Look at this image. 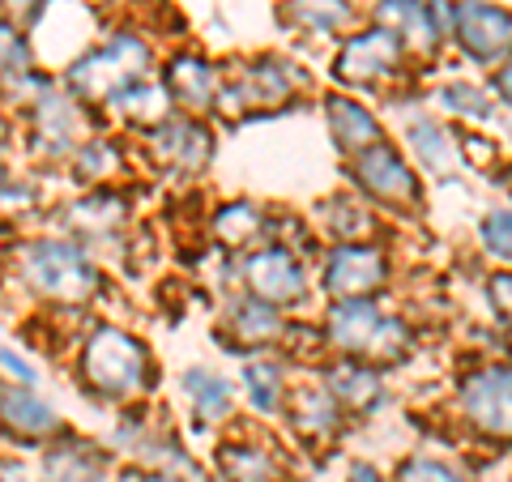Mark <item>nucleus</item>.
Wrapping results in <instances>:
<instances>
[{"label":"nucleus","mask_w":512,"mask_h":482,"mask_svg":"<svg viewBox=\"0 0 512 482\" xmlns=\"http://www.w3.org/2000/svg\"><path fill=\"white\" fill-rule=\"evenodd\" d=\"M47 5H52V0H0V18H9L13 26L30 30L47 13Z\"/></svg>","instance_id":"37"},{"label":"nucleus","mask_w":512,"mask_h":482,"mask_svg":"<svg viewBox=\"0 0 512 482\" xmlns=\"http://www.w3.org/2000/svg\"><path fill=\"white\" fill-rule=\"evenodd\" d=\"M116 116L124 120V124H137V128H150L154 124H163L171 111H175V103H171V94H167V86L163 82H154V77H146V82H133V86H124L116 99L107 103Z\"/></svg>","instance_id":"26"},{"label":"nucleus","mask_w":512,"mask_h":482,"mask_svg":"<svg viewBox=\"0 0 512 482\" xmlns=\"http://www.w3.org/2000/svg\"><path fill=\"white\" fill-rule=\"evenodd\" d=\"M210 227H214L218 244L231 248V252H256V248L274 244V218H269V210H265V205H256V201H227V205H218L214 218H210Z\"/></svg>","instance_id":"21"},{"label":"nucleus","mask_w":512,"mask_h":482,"mask_svg":"<svg viewBox=\"0 0 512 482\" xmlns=\"http://www.w3.org/2000/svg\"><path fill=\"white\" fill-rule=\"evenodd\" d=\"M384 282H389V252L372 239L333 244L320 261V286L333 299H372Z\"/></svg>","instance_id":"9"},{"label":"nucleus","mask_w":512,"mask_h":482,"mask_svg":"<svg viewBox=\"0 0 512 482\" xmlns=\"http://www.w3.org/2000/svg\"><path fill=\"white\" fill-rule=\"evenodd\" d=\"M350 180H355L372 201L384 205H414L423 201V184H419V171L410 167V158L393 146V141H376V146L359 150L350 158Z\"/></svg>","instance_id":"8"},{"label":"nucleus","mask_w":512,"mask_h":482,"mask_svg":"<svg viewBox=\"0 0 512 482\" xmlns=\"http://www.w3.org/2000/svg\"><path fill=\"white\" fill-rule=\"evenodd\" d=\"M346 482H384L380 478V470H376V465H367V461H359L355 465V470H350V478Z\"/></svg>","instance_id":"41"},{"label":"nucleus","mask_w":512,"mask_h":482,"mask_svg":"<svg viewBox=\"0 0 512 482\" xmlns=\"http://www.w3.org/2000/svg\"><path fill=\"white\" fill-rule=\"evenodd\" d=\"M244 393H248L256 414H278L286 406V393H291V384H286V367L278 359L244 363Z\"/></svg>","instance_id":"28"},{"label":"nucleus","mask_w":512,"mask_h":482,"mask_svg":"<svg viewBox=\"0 0 512 482\" xmlns=\"http://www.w3.org/2000/svg\"><path fill=\"white\" fill-rule=\"evenodd\" d=\"M329 231H333L338 244H359V239H367L376 231V218L363 201L338 197V201H329Z\"/></svg>","instance_id":"31"},{"label":"nucleus","mask_w":512,"mask_h":482,"mask_svg":"<svg viewBox=\"0 0 512 482\" xmlns=\"http://www.w3.org/2000/svg\"><path fill=\"white\" fill-rule=\"evenodd\" d=\"M303 86V73L291 60L282 56H256L244 64V73L222 77V90L214 107L239 116V111H256V107H278L286 99H295V90Z\"/></svg>","instance_id":"7"},{"label":"nucleus","mask_w":512,"mask_h":482,"mask_svg":"<svg viewBox=\"0 0 512 482\" xmlns=\"http://www.w3.org/2000/svg\"><path fill=\"white\" fill-rule=\"evenodd\" d=\"M487 299H491L495 316H500L504 325H512V269L491 273V282H487Z\"/></svg>","instance_id":"38"},{"label":"nucleus","mask_w":512,"mask_h":482,"mask_svg":"<svg viewBox=\"0 0 512 482\" xmlns=\"http://www.w3.org/2000/svg\"><path fill=\"white\" fill-rule=\"evenodd\" d=\"M325 389L333 393V401H338L342 410H376L380 401H384V380L372 363H363V359H350V363H338V367H329L325 372Z\"/></svg>","instance_id":"24"},{"label":"nucleus","mask_w":512,"mask_h":482,"mask_svg":"<svg viewBox=\"0 0 512 482\" xmlns=\"http://www.w3.org/2000/svg\"><path fill=\"white\" fill-rule=\"evenodd\" d=\"M154 73V47L137 30H111L99 43H90L73 64H64V90L86 107H107L124 86L146 82Z\"/></svg>","instance_id":"3"},{"label":"nucleus","mask_w":512,"mask_h":482,"mask_svg":"<svg viewBox=\"0 0 512 482\" xmlns=\"http://www.w3.org/2000/svg\"><path fill=\"white\" fill-rule=\"evenodd\" d=\"M116 163H120V150L111 146L107 137H86L77 154L69 158V167L77 171V180H86L90 188H99L107 175H116Z\"/></svg>","instance_id":"30"},{"label":"nucleus","mask_w":512,"mask_h":482,"mask_svg":"<svg viewBox=\"0 0 512 482\" xmlns=\"http://www.w3.org/2000/svg\"><path fill=\"white\" fill-rule=\"evenodd\" d=\"M137 482H184L180 474H158V470H141V478Z\"/></svg>","instance_id":"42"},{"label":"nucleus","mask_w":512,"mask_h":482,"mask_svg":"<svg viewBox=\"0 0 512 482\" xmlns=\"http://www.w3.org/2000/svg\"><path fill=\"white\" fill-rule=\"evenodd\" d=\"M0 384H22V389H35L39 384V367L22 359L13 346H0Z\"/></svg>","instance_id":"36"},{"label":"nucleus","mask_w":512,"mask_h":482,"mask_svg":"<svg viewBox=\"0 0 512 482\" xmlns=\"http://www.w3.org/2000/svg\"><path fill=\"white\" fill-rule=\"evenodd\" d=\"M239 278H244L248 295L274 303V308L303 303L308 291H312L308 269H303V261L286 244H265L256 252H244V261H239Z\"/></svg>","instance_id":"10"},{"label":"nucleus","mask_w":512,"mask_h":482,"mask_svg":"<svg viewBox=\"0 0 512 482\" xmlns=\"http://www.w3.org/2000/svg\"><path fill=\"white\" fill-rule=\"evenodd\" d=\"M218 474L222 482H282V457L269 444L231 440L218 448Z\"/></svg>","instance_id":"25"},{"label":"nucleus","mask_w":512,"mask_h":482,"mask_svg":"<svg viewBox=\"0 0 512 482\" xmlns=\"http://www.w3.org/2000/svg\"><path fill=\"white\" fill-rule=\"evenodd\" d=\"M478 244H483L487 256L512 265V210H491L483 222H478Z\"/></svg>","instance_id":"35"},{"label":"nucleus","mask_w":512,"mask_h":482,"mask_svg":"<svg viewBox=\"0 0 512 482\" xmlns=\"http://www.w3.org/2000/svg\"><path fill=\"white\" fill-rule=\"evenodd\" d=\"M30 69H39L35 60V43H30V30L13 26L9 18H0V86L18 82Z\"/></svg>","instance_id":"29"},{"label":"nucleus","mask_w":512,"mask_h":482,"mask_svg":"<svg viewBox=\"0 0 512 482\" xmlns=\"http://www.w3.org/2000/svg\"><path fill=\"white\" fill-rule=\"evenodd\" d=\"M406 64V47L393 30L384 26H367L359 35L342 39L338 60H333V77L342 86H380L397 77V69Z\"/></svg>","instance_id":"11"},{"label":"nucleus","mask_w":512,"mask_h":482,"mask_svg":"<svg viewBox=\"0 0 512 482\" xmlns=\"http://www.w3.org/2000/svg\"><path fill=\"white\" fill-rule=\"evenodd\" d=\"M146 146H150V158L163 171L171 175H201L210 167V154H214V137L197 116L188 111H171L163 124H154L146 133Z\"/></svg>","instance_id":"14"},{"label":"nucleus","mask_w":512,"mask_h":482,"mask_svg":"<svg viewBox=\"0 0 512 482\" xmlns=\"http://www.w3.org/2000/svg\"><path fill=\"white\" fill-rule=\"evenodd\" d=\"M491 90H495V99H500L508 111H512V56L495 69V77H491Z\"/></svg>","instance_id":"39"},{"label":"nucleus","mask_w":512,"mask_h":482,"mask_svg":"<svg viewBox=\"0 0 512 482\" xmlns=\"http://www.w3.org/2000/svg\"><path fill=\"white\" fill-rule=\"evenodd\" d=\"M376 26L393 30L402 39L406 56H431L444 39V26L436 18V5L431 0H380L376 5Z\"/></svg>","instance_id":"17"},{"label":"nucleus","mask_w":512,"mask_h":482,"mask_svg":"<svg viewBox=\"0 0 512 482\" xmlns=\"http://www.w3.org/2000/svg\"><path fill=\"white\" fill-rule=\"evenodd\" d=\"M64 427L69 423L60 419V410L47 397H39L35 389H22V384H0V440L9 448L39 453Z\"/></svg>","instance_id":"12"},{"label":"nucleus","mask_w":512,"mask_h":482,"mask_svg":"<svg viewBox=\"0 0 512 482\" xmlns=\"http://www.w3.org/2000/svg\"><path fill=\"white\" fill-rule=\"evenodd\" d=\"M124 210H128V201L120 197V192H111V188L99 184V188H90L82 201L69 205L64 222L73 227L77 244H94V239H103V235L124 227Z\"/></svg>","instance_id":"22"},{"label":"nucleus","mask_w":512,"mask_h":482,"mask_svg":"<svg viewBox=\"0 0 512 482\" xmlns=\"http://www.w3.org/2000/svg\"><path fill=\"white\" fill-rule=\"evenodd\" d=\"M457 410L483 440H512V367L487 363L457 384Z\"/></svg>","instance_id":"6"},{"label":"nucleus","mask_w":512,"mask_h":482,"mask_svg":"<svg viewBox=\"0 0 512 482\" xmlns=\"http://www.w3.org/2000/svg\"><path fill=\"white\" fill-rule=\"evenodd\" d=\"M286 423L295 427L299 440L308 444H329L342 431V406L333 401L325 384H303V389L286 393Z\"/></svg>","instance_id":"19"},{"label":"nucleus","mask_w":512,"mask_h":482,"mask_svg":"<svg viewBox=\"0 0 512 482\" xmlns=\"http://www.w3.org/2000/svg\"><path fill=\"white\" fill-rule=\"evenodd\" d=\"M13 124H9V116H5V111H0V188H5L9 184V150H13Z\"/></svg>","instance_id":"40"},{"label":"nucleus","mask_w":512,"mask_h":482,"mask_svg":"<svg viewBox=\"0 0 512 482\" xmlns=\"http://www.w3.org/2000/svg\"><path fill=\"white\" fill-rule=\"evenodd\" d=\"M325 342L338 346L350 359H376V363H397L410 355L414 333L402 316L380 312L372 299H333L325 316Z\"/></svg>","instance_id":"4"},{"label":"nucleus","mask_w":512,"mask_h":482,"mask_svg":"<svg viewBox=\"0 0 512 482\" xmlns=\"http://www.w3.org/2000/svg\"><path fill=\"white\" fill-rule=\"evenodd\" d=\"M9 269L13 282L26 295L43 303H56L64 312H77L103 291V273L94 265L86 244H77L73 235H39L22 239L9 248Z\"/></svg>","instance_id":"1"},{"label":"nucleus","mask_w":512,"mask_h":482,"mask_svg":"<svg viewBox=\"0 0 512 482\" xmlns=\"http://www.w3.org/2000/svg\"><path fill=\"white\" fill-rule=\"evenodd\" d=\"M222 329H227V337L235 342L231 350H261L269 342H278V337H286V316H282V308H274V303L244 291L227 303Z\"/></svg>","instance_id":"18"},{"label":"nucleus","mask_w":512,"mask_h":482,"mask_svg":"<svg viewBox=\"0 0 512 482\" xmlns=\"http://www.w3.org/2000/svg\"><path fill=\"white\" fill-rule=\"evenodd\" d=\"M448 39L478 64H504L512 56V13L491 0H457Z\"/></svg>","instance_id":"13"},{"label":"nucleus","mask_w":512,"mask_h":482,"mask_svg":"<svg viewBox=\"0 0 512 482\" xmlns=\"http://www.w3.org/2000/svg\"><path fill=\"white\" fill-rule=\"evenodd\" d=\"M436 103L453 116H466V120H491V90L487 86H474V82H448L436 90Z\"/></svg>","instance_id":"32"},{"label":"nucleus","mask_w":512,"mask_h":482,"mask_svg":"<svg viewBox=\"0 0 512 482\" xmlns=\"http://www.w3.org/2000/svg\"><path fill=\"white\" fill-rule=\"evenodd\" d=\"M397 482H470L466 474L457 470L453 461L444 457H427V453H414L402 461V470H397Z\"/></svg>","instance_id":"34"},{"label":"nucleus","mask_w":512,"mask_h":482,"mask_svg":"<svg viewBox=\"0 0 512 482\" xmlns=\"http://www.w3.org/2000/svg\"><path fill=\"white\" fill-rule=\"evenodd\" d=\"M22 120H26V154L43 167L69 163V158L77 154V146H82L86 137H94L86 103H77L60 82L47 90L43 99L30 103L22 111Z\"/></svg>","instance_id":"5"},{"label":"nucleus","mask_w":512,"mask_h":482,"mask_svg":"<svg viewBox=\"0 0 512 482\" xmlns=\"http://www.w3.org/2000/svg\"><path fill=\"white\" fill-rule=\"evenodd\" d=\"M320 107H325V124H329L333 146H338L346 158H355L359 150L384 141V124L376 120V111L363 107L359 99H350V94H325Z\"/></svg>","instance_id":"20"},{"label":"nucleus","mask_w":512,"mask_h":482,"mask_svg":"<svg viewBox=\"0 0 512 482\" xmlns=\"http://www.w3.org/2000/svg\"><path fill=\"white\" fill-rule=\"evenodd\" d=\"M286 22L299 26L303 35H338L355 22V5L350 0H286Z\"/></svg>","instance_id":"27"},{"label":"nucleus","mask_w":512,"mask_h":482,"mask_svg":"<svg viewBox=\"0 0 512 482\" xmlns=\"http://www.w3.org/2000/svg\"><path fill=\"white\" fill-rule=\"evenodd\" d=\"M39 478L43 482H111V453L103 444L77 436L64 427L52 444L39 448Z\"/></svg>","instance_id":"15"},{"label":"nucleus","mask_w":512,"mask_h":482,"mask_svg":"<svg viewBox=\"0 0 512 482\" xmlns=\"http://www.w3.org/2000/svg\"><path fill=\"white\" fill-rule=\"evenodd\" d=\"M180 389L201 423H227L235 414V384L227 376H218L214 367H184Z\"/></svg>","instance_id":"23"},{"label":"nucleus","mask_w":512,"mask_h":482,"mask_svg":"<svg viewBox=\"0 0 512 482\" xmlns=\"http://www.w3.org/2000/svg\"><path fill=\"white\" fill-rule=\"evenodd\" d=\"M406 141L414 146V154L423 158L427 171H440L448 163V137H444V128L431 120V116H414L406 124Z\"/></svg>","instance_id":"33"},{"label":"nucleus","mask_w":512,"mask_h":482,"mask_svg":"<svg viewBox=\"0 0 512 482\" xmlns=\"http://www.w3.org/2000/svg\"><path fill=\"white\" fill-rule=\"evenodd\" d=\"M77 380L111 406H133L158 384V359L137 333L111 320H94L77 342Z\"/></svg>","instance_id":"2"},{"label":"nucleus","mask_w":512,"mask_h":482,"mask_svg":"<svg viewBox=\"0 0 512 482\" xmlns=\"http://www.w3.org/2000/svg\"><path fill=\"white\" fill-rule=\"evenodd\" d=\"M158 82L167 86L175 111H188V116H197V111L214 107L218 90H222V73L210 56L201 52H175L167 64H163V77Z\"/></svg>","instance_id":"16"}]
</instances>
